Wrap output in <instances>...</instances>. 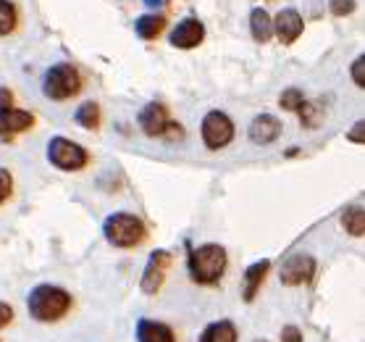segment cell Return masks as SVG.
<instances>
[{
  "instance_id": "6da1fadb",
  "label": "cell",
  "mask_w": 365,
  "mask_h": 342,
  "mask_svg": "<svg viewBox=\"0 0 365 342\" xmlns=\"http://www.w3.org/2000/svg\"><path fill=\"white\" fill-rule=\"evenodd\" d=\"M26 308H29V316L37 321H45V324L61 321L71 308V295L56 284H37L26 298Z\"/></svg>"
},
{
  "instance_id": "7a4b0ae2",
  "label": "cell",
  "mask_w": 365,
  "mask_h": 342,
  "mask_svg": "<svg viewBox=\"0 0 365 342\" xmlns=\"http://www.w3.org/2000/svg\"><path fill=\"white\" fill-rule=\"evenodd\" d=\"M226 271V251L216 242L190 251V276L197 284H216Z\"/></svg>"
},
{
  "instance_id": "3957f363",
  "label": "cell",
  "mask_w": 365,
  "mask_h": 342,
  "mask_svg": "<svg viewBox=\"0 0 365 342\" xmlns=\"http://www.w3.org/2000/svg\"><path fill=\"white\" fill-rule=\"evenodd\" d=\"M103 234L113 248H134L145 240V224L132 213H110L103 224Z\"/></svg>"
},
{
  "instance_id": "277c9868",
  "label": "cell",
  "mask_w": 365,
  "mask_h": 342,
  "mask_svg": "<svg viewBox=\"0 0 365 342\" xmlns=\"http://www.w3.org/2000/svg\"><path fill=\"white\" fill-rule=\"evenodd\" d=\"M82 90V79H79V71L68 64H56L45 71V79H42V92L48 95L50 101H66V98H74L76 92Z\"/></svg>"
},
{
  "instance_id": "5b68a950",
  "label": "cell",
  "mask_w": 365,
  "mask_h": 342,
  "mask_svg": "<svg viewBox=\"0 0 365 342\" xmlns=\"http://www.w3.org/2000/svg\"><path fill=\"white\" fill-rule=\"evenodd\" d=\"M48 161L61 171H82L87 166V151L66 137H53L48 142Z\"/></svg>"
},
{
  "instance_id": "8992f818",
  "label": "cell",
  "mask_w": 365,
  "mask_h": 342,
  "mask_svg": "<svg viewBox=\"0 0 365 342\" xmlns=\"http://www.w3.org/2000/svg\"><path fill=\"white\" fill-rule=\"evenodd\" d=\"M200 134H202V142L207 145V151H221L234 140L232 119L221 114V111H210V114H205L202 124H200Z\"/></svg>"
},
{
  "instance_id": "52a82bcc",
  "label": "cell",
  "mask_w": 365,
  "mask_h": 342,
  "mask_svg": "<svg viewBox=\"0 0 365 342\" xmlns=\"http://www.w3.org/2000/svg\"><path fill=\"white\" fill-rule=\"evenodd\" d=\"M316 274V258L313 256H305V253H297L292 258L284 261L282 271H279V279L287 287H299V284H307Z\"/></svg>"
},
{
  "instance_id": "ba28073f",
  "label": "cell",
  "mask_w": 365,
  "mask_h": 342,
  "mask_svg": "<svg viewBox=\"0 0 365 342\" xmlns=\"http://www.w3.org/2000/svg\"><path fill=\"white\" fill-rule=\"evenodd\" d=\"M171 266V253L168 251H155L148 258V266H145V274H142V292L148 295H155V292L163 287L166 282V271Z\"/></svg>"
},
{
  "instance_id": "9c48e42d",
  "label": "cell",
  "mask_w": 365,
  "mask_h": 342,
  "mask_svg": "<svg viewBox=\"0 0 365 342\" xmlns=\"http://www.w3.org/2000/svg\"><path fill=\"white\" fill-rule=\"evenodd\" d=\"M202 40H205V26L192 16L182 19V21L174 26V32H171V45H174V48H182V51L197 48Z\"/></svg>"
},
{
  "instance_id": "30bf717a",
  "label": "cell",
  "mask_w": 365,
  "mask_h": 342,
  "mask_svg": "<svg viewBox=\"0 0 365 342\" xmlns=\"http://www.w3.org/2000/svg\"><path fill=\"white\" fill-rule=\"evenodd\" d=\"M168 124H171L168 111H166V106H160V103H148V106L140 111L142 132L150 134V137H160V134H166Z\"/></svg>"
},
{
  "instance_id": "8fae6325",
  "label": "cell",
  "mask_w": 365,
  "mask_h": 342,
  "mask_svg": "<svg viewBox=\"0 0 365 342\" xmlns=\"http://www.w3.org/2000/svg\"><path fill=\"white\" fill-rule=\"evenodd\" d=\"M34 124V116L21 109H3L0 111V140H11L14 134L26 132Z\"/></svg>"
},
{
  "instance_id": "7c38bea8",
  "label": "cell",
  "mask_w": 365,
  "mask_h": 342,
  "mask_svg": "<svg viewBox=\"0 0 365 342\" xmlns=\"http://www.w3.org/2000/svg\"><path fill=\"white\" fill-rule=\"evenodd\" d=\"M302 29H305V21H302V16L294 9L279 11V16L274 19V32L284 45L297 40L299 34H302Z\"/></svg>"
},
{
  "instance_id": "4fadbf2b",
  "label": "cell",
  "mask_w": 365,
  "mask_h": 342,
  "mask_svg": "<svg viewBox=\"0 0 365 342\" xmlns=\"http://www.w3.org/2000/svg\"><path fill=\"white\" fill-rule=\"evenodd\" d=\"M279 134H282V121L271 116V114H260L250 124V140L255 142V145H271Z\"/></svg>"
},
{
  "instance_id": "5bb4252c",
  "label": "cell",
  "mask_w": 365,
  "mask_h": 342,
  "mask_svg": "<svg viewBox=\"0 0 365 342\" xmlns=\"http://www.w3.org/2000/svg\"><path fill=\"white\" fill-rule=\"evenodd\" d=\"M137 342H176L174 329L163 321L153 318H140L137 321Z\"/></svg>"
},
{
  "instance_id": "9a60e30c",
  "label": "cell",
  "mask_w": 365,
  "mask_h": 342,
  "mask_svg": "<svg viewBox=\"0 0 365 342\" xmlns=\"http://www.w3.org/2000/svg\"><path fill=\"white\" fill-rule=\"evenodd\" d=\"M268 271H271V261H255L252 266H247L245 279H242V298L247 303L255 301L257 290H260V284L266 282Z\"/></svg>"
},
{
  "instance_id": "2e32d148",
  "label": "cell",
  "mask_w": 365,
  "mask_h": 342,
  "mask_svg": "<svg viewBox=\"0 0 365 342\" xmlns=\"http://www.w3.org/2000/svg\"><path fill=\"white\" fill-rule=\"evenodd\" d=\"M250 32L257 42H268L274 34V19L268 16L266 9H252L250 11Z\"/></svg>"
},
{
  "instance_id": "e0dca14e",
  "label": "cell",
  "mask_w": 365,
  "mask_h": 342,
  "mask_svg": "<svg viewBox=\"0 0 365 342\" xmlns=\"http://www.w3.org/2000/svg\"><path fill=\"white\" fill-rule=\"evenodd\" d=\"M200 342H237V326L232 321H213L200 334Z\"/></svg>"
},
{
  "instance_id": "ac0fdd59",
  "label": "cell",
  "mask_w": 365,
  "mask_h": 342,
  "mask_svg": "<svg viewBox=\"0 0 365 342\" xmlns=\"http://www.w3.org/2000/svg\"><path fill=\"white\" fill-rule=\"evenodd\" d=\"M166 26V19L158 16V14H145V16L137 19V34L142 40H155Z\"/></svg>"
},
{
  "instance_id": "d6986e66",
  "label": "cell",
  "mask_w": 365,
  "mask_h": 342,
  "mask_svg": "<svg viewBox=\"0 0 365 342\" xmlns=\"http://www.w3.org/2000/svg\"><path fill=\"white\" fill-rule=\"evenodd\" d=\"M76 124L84 126V129H98L100 124V109L95 101H87L76 109Z\"/></svg>"
},
{
  "instance_id": "ffe728a7",
  "label": "cell",
  "mask_w": 365,
  "mask_h": 342,
  "mask_svg": "<svg viewBox=\"0 0 365 342\" xmlns=\"http://www.w3.org/2000/svg\"><path fill=\"white\" fill-rule=\"evenodd\" d=\"M341 226H344L349 234L360 237V234L365 232V211L360 208V206H355V208H347L344 213H341Z\"/></svg>"
},
{
  "instance_id": "44dd1931",
  "label": "cell",
  "mask_w": 365,
  "mask_h": 342,
  "mask_svg": "<svg viewBox=\"0 0 365 342\" xmlns=\"http://www.w3.org/2000/svg\"><path fill=\"white\" fill-rule=\"evenodd\" d=\"M297 111H299V119H302V126H318L321 124V116H324V106H321V103L305 101Z\"/></svg>"
},
{
  "instance_id": "7402d4cb",
  "label": "cell",
  "mask_w": 365,
  "mask_h": 342,
  "mask_svg": "<svg viewBox=\"0 0 365 342\" xmlns=\"http://www.w3.org/2000/svg\"><path fill=\"white\" fill-rule=\"evenodd\" d=\"M14 26H16V9H14V3L0 0V34L14 32Z\"/></svg>"
},
{
  "instance_id": "603a6c76",
  "label": "cell",
  "mask_w": 365,
  "mask_h": 342,
  "mask_svg": "<svg viewBox=\"0 0 365 342\" xmlns=\"http://www.w3.org/2000/svg\"><path fill=\"white\" fill-rule=\"evenodd\" d=\"M302 103H305V95H302L299 90H294V87L284 90L282 98H279V106H282L284 111H297Z\"/></svg>"
},
{
  "instance_id": "cb8c5ba5",
  "label": "cell",
  "mask_w": 365,
  "mask_h": 342,
  "mask_svg": "<svg viewBox=\"0 0 365 342\" xmlns=\"http://www.w3.org/2000/svg\"><path fill=\"white\" fill-rule=\"evenodd\" d=\"M11 192H14V179L6 169H0V203H6L11 198Z\"/></svg>"
},
{
  "instance_id": "d4e9b609",
  "label": "cell",
  "mask_w": 365,
  "mask_h": 342,
  "mask_svg": "<svg viewBox=\"0 0 365 342\" xmlns=\"http://www.w3.org/2000/svg\"><path fill=\"white\" fill-rule=\"evenodd\" d=\"M329 3H331L334 16H347L355 11V0H329Z\"/></svg>"
},
{
  "instance_id": "484cf974",
  "label": "cell",
  "mask_w": 365,
  "mask_h": 342,
  "mask_svg": "<svg viewBox=\"0 0 365 342\" xmlns=\"http://www.w3.org/2000/svg\"><path fill=\"white\" fill-rule=\"evenodd\" d=\"M352 79H355L357 87H365V59L363 56L355 59V64H352Z\"/></svg>"
},
{
  "instance_id": "4316f807",
  "label": "cell",
  "mask_w": 365,
  "mask_h": 342,
  "mask_svg": "<svg viewBox=\"0 0 365 342\" xmlns=\"http://www.w3.org/2000/svg\"><path fill=\"white\" fill-rule=\"evenodd\" d=\"M282 342H302V332H299L294 324L284 326V329H282Z\"/></svg>"
},
{
  "instance_id": "83f0119b",
  "label": "cell",
  "mask_w": 365,
  "mask_h": 342,
  "mask_svg": "<svg viewBox=\"0 0 365 342\" xmlns=\"http://www.w3.org/2000/svg\"><path fill=\"white\" fill-rule=\"evenodd\" d=\"M11 321H14V308H11L9 303L0 301V329H3V326H9Z\"/></svg>"
},
{
  "instance_id": "f1b7e54d",
  "label": "cell",
  "mask_w": 365,
  "mask_h": 342,
  "mask_svg": "<svg viewBox=\"0 0 365 342\" xmlns=\"http://www.w3.org/2000/svg\"><path fill=\"white\" fill-rule=\"evenodd\" d=\"M3 109H14V92L0 87V111Z\"/></svg>"
},
{
  "instance_id": "f546056e",
  "label": "cell",
  "mask_w": 365,
  "mask_h": 342,
  "mask_svg": "<svg viewBox=\"0 0 365 342\" xmlns=\"http://www.w3.org/2000/svg\"><path fill=\"white\" fill-rule=\"evenodd\" d=\"M363 121H357V124H355V129H352V132H349L347 134V137H349V140H352V142H357V145H363Z\"/></svg>"
},
{
  "instance_id": "4dcf8cb0",
  "label": "cell",
  "mask_w": 365,
  "mask_h": 342,
  "mask_svg": "<svg viewBox=\"0 0 365 342\" xmlns=\"http://www.w3.org/2000/svg\"><path fill=\"white\" fill-rule=\"evenodd\" d=\"M145 3H148V6H153V9H158L163 0H145Z\"/></svg>"
},
{
  "instance_id": "1f68e13d",
  "label": "cell",
  "mask_w": 365,
  "mask_h": 342,
  "mask_svg": "<svg viewBox=\"0 0 365 342\" xmlns=\"http://www.w3.org/2000/svg\"><path fill=\"white\" fill-rule=\"evenodd\" d=\"M255 342H268V340H255Z\"/></svg>"
}]
</instances>
